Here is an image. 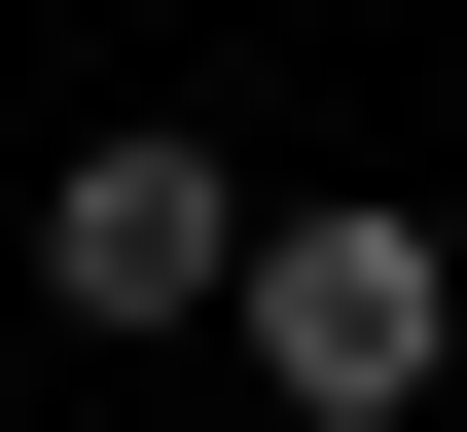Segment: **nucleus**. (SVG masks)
<instances>
[{"label":"nucleus","instance_id":"obj_1","mask_svg":"<svg viewBox=\"0 0 467 432\" xmlns=\"http://www.w3.org/2000/svg\"><path fill=\"white\" fill-rule=\"evenodd\" d=\"M216 324H252V396H288V432H431V361H467L431 216H359V181H324V216H252V289H216Z\"/></svg>","mask_w":467,"mask_h":432},{"label":"nucleus","instance_id":"obj_2","mask_svg":"<svg viewBox=\"0 0 467 432\" xmlns=\"http://www.w3.org/2000/svg\"><path fill=\"white\" fill-rule=\"evenodd\" d=\"M36 289H72V324H216V289H252V181H216L180 109L72 144V181H36Z\"/></svg>","mask_w":467,"mask_h":432}]
</instances>
